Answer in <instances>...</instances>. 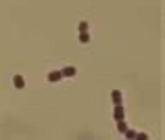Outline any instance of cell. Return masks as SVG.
Returning a JSON list of instances; mask_svg holds the SVG:
<instances>
[{
    "instance_id": "6",
    "label": "cell",
    "mask_w": 165,
    "mask_h": 140,
    "mask_svg": "<svg viewBox=\"0 0 165 140\" xmlns=\"http://www.w3.org/2000/svg\"><path fill=\"white\" fill-rule=\"evenodd\" d=\"M117 130H119L121 134H124L125 130H128V126H125V121H124V119H121V121H117Z\"/></svg>"
},
{
    "instance_id": "1",
    "label": "cell",
    "mask_w": 165,
    "mask_h": 140,
    "mask_svg": "<svg viewBox=\"0 0 165 140\" xmlns=\"http://www.w3.org/2000/svg\"><path fill=\"white\" fill-rule=\"evenodd\" d=\"M13 86L15 88H25V80H23L21 75H15L13 77Z\"/></svg>"
},
{
    "instance_id": "4",
    "label": "cell",
    "mask_w": 165,
    "mask_h": 140,
    "mask_svg": "<svg viewBox=\"0 0 165 140\" xmlns=\"http://www.w3.org/2000/svg\"><path fill=\"white\" fill-rule=\"evenodd\" d=\"M63 77H69V75H75V67H65V69L61 71Z\"/></svg>"
},
{
    "instance_id": "9",
    "label": "cell",
    "mask_w": 165,
    "mask_h": 140,
    "mask_svg": "<svg viewBox=\"0 0 165 140\" xmlns=\"http://www.w3.org/2000/svg\"><path fill=\"white\" fill-rule=\"evenodd\" d=\"M80 31H82V34H86V31H88V23H86V21L80 23Z\"/></svg>"
},
{
    "instance_id": "2",
    "label": "cell",
    "mask_w": 165,
    "mask_h": 140,
    "mask_svg": "<svg viewBox=\"0 0 165 140\" xmlns=\"http://www.w3.org/2000/svg\"><path fill=\"white\" fill-rule=\"evenodd\" d=\"M113 115H115L117 121H121V119H124V115H125V113H124V107H121V105H115V113H113Z\"/></svg>"
},
{
    "instance_id": "10",
    "label": "cell",
    "mask_w": 165,
    "mask_h": 140,
    "mask_svg": "<svg viewBox=\"0 0 165 140\" xmlns=\"http://www.w3.org/2000/svg\"><path fill=\"white\" fill-rule=\"evenodd\" d=\"M134 140H148V136H146V134H136V138Z\"/></svg>"
},
{
    "instance_id": "8",
    "label": "cell",
    "mask_w": 165,
    "mask_h": 140,
    "mask_svg": "<svg viewBox=\"0 0 165 140\" xmlns=\"http://www.w3.org/2000/svg\"><path fill=\"white\" fill-rule=\"evenodd\" d=\"M80 42H82V44L90 42V36H88V31H86V34H80Z\"/></svg>"
},
{
    "instance_id": "3",
    "label": "cell",
    "mask_w": 165,
    "mask_h": 140,
    "mask_svg": "<svg viewBox=\"0 0 165 140\" xmlns=\"http://www.w3.org/2000/svg\"><path fill=\"white\" fill-rule=\"evenodd\" d=\"M111 96H113V103H115V105H121V92L119 90H113V94H111Z\"/></svg>"
},
{
    "instance_id": "7",
    "label": "cell",
    "mask_w": 165,
    "mask_h": 140,
    "mask_svg": "<svg viewBox=\"0 0 165 140\" xmlns=\"http://www.w3.org/2000/svg\"><path fill=\"white\" fill-rule=\"evenodd\" d=\"M125 138H130V140H134V138H136V132H134V130H125Z\"/></svg>"
},
{
    "instance_id": "5",
    "label": "cell",
    "mask_w": 165,
    "mask_h": 140,
    "mask_svg": "<svg viewBox=\"0 0 165 140\" xmlns=\"http://www.w3.org/2000/svg\"><path fill=\"white\" fill-rule=\"evenodd\" d=\"M61 77V71H52V73H48V82H59Z\"/></svg>"
}]
</instances>
